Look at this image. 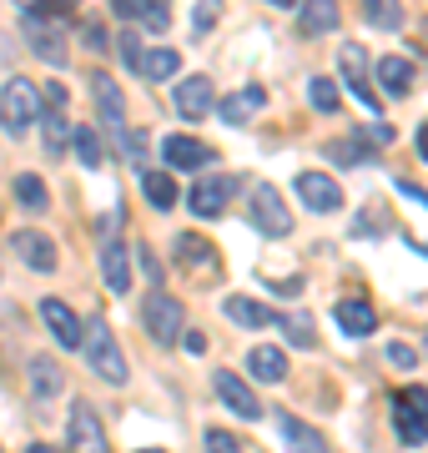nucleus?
I'll list each match as a JSON object with an SVG mask.
<instances>
[{
    "instance_id": "1",
    "label": "nucleus",
    "mask_w": 428,
    "mask_h": 453,
    "mask_svg": "<svg viewBox=\"0 0 428 453\" xmlns=\"http://www.w3.org/2000/svg\"><path fill=\"white\" fill-rule=\"evenodd\" d=\"M81 353H86V363H91V372H96L101 383H116V388L126 383V357L116 348L106 318H91V323L81 327Z\"/></svg>"
},
{
    "instance_id": "2",
    "label": "nucleus",
    "mask_w": 428,
    "mask_h": 453,
    "mask_svg": "<svg viewBox=\"0 0 428 453\" xmlns=\"http://www.w3.org/2000/svg\"><path fill=\"white\" fill-rule=\"evenodd\" d=\"M35 121H41V86L26 81V76H11L0 91V127L11 136H26Z\"/></svg>"
},
{
    "instance_id": "3",
    "label": "nucleus",
    "mask_w": 428,
    "mask_h": 453,
    "mask_svg": "<svg viewBox=\"0 0 428 453\" xmlns=\"http://www.w3.org/2000/svg\"><path fill=\"white\" fill-rule=\"evenodd\" d=\"M394 428H398V443H428V388H403L394 398Z\"/></svg>"
},
{
    "instance_id": "4",
    "label": "nucleus",
    "mask_w": 428,
    "mask_h": 453,
    "mask_svg": "<svg viewBox=\"0 0 428 453\" xmlns=\"http://www.w3.org/2000/svg\"><path fill=\"white\" fill-rule=\"evenodd\" d=\"M248 217H252L257 232H267V237H287V232H293V211H287V202H282V192L272 181H257V187H252Z\"/></svg>"
},
{
    "instance_id": "5",
    "label": "nucleus",
    "mask_w": 428,
    "mask_h": 453,
    "mask_svg": "<svg viewBox=\"0 0 428 453\" xmlns=\"http://www.w3.org/2000/svg\"><path fill=\"white\" fill-rule=\"evenodd\" d=\"M141 318H147V333L157 338V348H177L181 327H187V308H181L172 292H151Z\"/></svg>"
},
{
    "instance_id": "6",
    "label": "nucleus",
    "mask_w": 428,
    "mask_h": 453,
    "mask_svg": "<svg viewBox=\"0 0 428 453\" xmlns=\"http://www.w3.org/2000/svg\"><path fill=\"white\" fill-rule=\"evenodd\" d=\"M26 41H31V50H35L46 65H66V61H71L66 26H56V20L35 16V11H26Z\"/></svg>"
},
{
    "instance_id": "7",
    "label": "nucleus",
    "mask_w": 428,
    "mask_h": 453,
    "mask_svg": "<svg viewBox=\"0 0 428 453\" xmlns=\"http://www.w3.org/2000/svg\"><path fill=\"white\" fill-rule=\"evenodd\" d=\"M212 388H217V398H222V403L232 408V413H237V418H248V423H257L263 418V398H257V393L248 388V383H242V378H237V372H217L212 378Z\"/></svg>"
},
{
    "instance_id": "8",
    "label": "nucleus",
    "mask_w": 428,
    "mask_h": 453,
    "mask_svg": "<svg viewBox=\"0 0 428 453\" xmlns=\"http://www.w3.org/2000/svg\"><path fill=\"white\" fill-rule=\"evenodd\" d=\"M66 443L71 449H81V453H106L111 443H106V428H101L96 418V408L91 403H76V413H71L66 423Z\"/></svg>"
},
{
    "instance_id": "9",
    "label": "nucleus",
    "mask_w": 428,
    "mask_h": 453,
    "mask_svg": "<svg viewBox=\"0 0 428 453\" xmlns=\"http://www.w3.org/2000/svg\"><path fill=\"white\" fill-rule=\"evenodd\" d=\"M232 196H237V181H232V177H202L187 202H192L197 217H222V211L232 207Z\"/></svg>"
},
{
    "instance_id": "10",
    "label": "nucleus",
    "mask_w": 428,
    "mask_h": 453,
    "mask_svg": "<svg viewBox=\"0 0 428 453\" xmlns=\"http://www.w3.org/2000/svg\"><path fill=\"white\" fill-rule=\"evenodd\" d=\"M297 196H302L313 211H323V217L343 207V187H338L328 172H302V177H297Z\"/></svg>"
},
{
    "instance_id": "11",
    "label": "nucleus",
    "mask_w": 428,
    "mask_h": 453,
    "mask_svg": "<svg viewBox=\"0 0 428 453\" xmlns=\"http://www.w3.org/2000/svg\"><path fill=\"white\" fill-rule=\"evenodd\" d=\"M263 106H267V91H263V86H242V91H232L227 101H217L212 111L222 116L227 127H248L252 116L263 111Z\"/></svg>"
},
{
    "instance_id": "12",
    "label": "nucleus",
    "mask_w": 428,
    "mask_h": 453,
    "mask_svg": "<svg viewBox=\"0 0 428 453\" xmlns=\"http://www.w3.org/2000/svg\"><path fill=\"white\" fill-rule=\"evenodd\" d=\"M11 247H16L20 252V262H26V267H35V273H56V242H50L46 232H31V226H26V232H16V237H11Z\"/></svg>"
},
{
    "instance_id": "13",
    "label": "nucleus",
    "mask_w": 428,
    "mask_h": 453,
    "mask_svg": "<svg viewBox=\"0 0 428 453\" xmlns=\"http://www.w3.org/2000/svg\"><path fill=\"white\" fill-rule=\"evenodd\" d=\"M41 318H46L50 338L61 342V348H71V353L81 348V323H76V312H71L61 297H46V303H41Z\"/></svg>"
},
{
    "instance_id": "14",
    "label": "nucleus",
    "mask_w": 428,
    "mask_h": 453,
    "mask_svg": "<svg viewBox=\"0 0 428 453\" xmlns=\"http://www.w3.org/2000/svg\"><path fill=\"white\" fill-rule=\"evenodd\" d=\"M332 318H338V327H343L348 338L378 333V312H373V303H363V297H343V303L332 308Z\"/></svg>"
},
{
    "instance_id": "15",
    "label": "nucleus",
    "mask_w": 428,
    "mask_h": 453,
    "mask_svg": "<svg viewBox=\"0 0 428 453\" xmlns=\"http://www.w3.org/2000/svg\"><path fill=\"white\" fill-rule=\"evenodd\" d=\"M212 106H217V96H212V81H207V76H187V81L177 86V111L187 116V121H202Z\"/></svg>"
},
{
    "instance_id": "16",
    "label": "nucleus",
    "mask_w": 428,
    "mask_h": 453,
    "mask_svg": "<svg viewBox=\"0 0 428 453\" xmlns=\"http://www.w3.org/2000/svg\"><path fill=\"white\" fill-rule=\"evenodd\" d=\"M101 277H106V292H132V257L121 242H106L101 247Z\"/></svg>"
},
{
    "instance_id": "17",
    "label": "nucleus",
    "mask_w": 428,
    "mask_h": 453,
    "mask_svg": "<svg viewBox=\"0 0 428 453\" xmlns=\"http://www.w3.org/2000/svg\"><path fill=\"white\" fill-rule=\"evenodd\" d=\"M338 0H302L297 5V26H302V35H328L338 31Z\"/></svg>"
},
{
    "instance_id": "18",
    "label": "nucleus",
    "mask_w": 428,
    "mask_h": 453,
    "mask_svg": "<svg viewBox=\"0 0 428 453\" xmlns=\"http://www.w3.org/2000/svg\"><path fill=\"white\" fill-rule=\"evenodd\" d=\"M248 372L257 378V383H282V378H287V353L272 348V342H257V348L248 353Z\"/></svg>"
},
{
    "instance_id": "19",
    "label": "nucleus",
    "mask_w": 428,
    "mask_h": 453,
    "mask_svg": "<svg viewBox=\"0 0 428 453\" xmlns=\"http://www.w3.org/2000/svg\"><path fill=\"white\" fill-rule=\"evenodd\" d=\"M91 96H96L101 121H106V127H121V116H126V96L116 91V81L106 76V71H96V76H91Z\"/></svg>"
},
{
    "instance_id": "20",
    "label": "nucleus",
    "mask_w": 428,
    "mask_h": 453,
    "mask_svg": "<svg viewBox=\"0 0 428 453\" xmlns=\"http://www.w3.org/2000/svg\"><path fill=\"white\" fill-rule=\"evenodd\" d=\"M162 162L166 166H207L212 162V146L192 142V136H166L162 142Z\"/></svg>"
},
{
    "instance_id": "21",
    "label": "nucleus",
    "mask_w": 428,
    "mask_h": 453,
    "mask_svg": "<svg viewBox=\"0 0 428 453\" xmlns=\"http://www.w3.org/2000/svg\"><path fill=\"white\" fill-rule=\"evenodd\" d=\"M378 86H383V96H409L413 91V61H403V56H383L378 61Z\"/></svg>"
},
{
    "instance_id": "22",
    "label": "nucleus",
    "mask_w": 428,
    "mask_h": 453,
    "mask_svg": "<svg viewBox=\"0 0 428 453\" xmlns=\"http://www.w3.org/2000/svg\"><path fill=\"white\" fill-rule=\"evenodd\" d=\"M222 312H227L237 327H272V323H278V312L263 308V303H252V297H227Z\"/></svg>"
},
{
    "instance_id": "23",
    "label": "nucleus",
    "mask_w": 428,
    "mask_h": 453,
    "mask_svg": "<svg viewBox=\"0 0 428 453\" xmlns=\"http://www.w3.org/2000/svg\"><path fill=\"white\" fill-rule=\"evenodd\" d=\"M61 388H66V372H61V363H56V357H35V363H31V393L46 403V398H56Z\"/></svg>"
},
{
    "instance_id": "24",
    "label": "nucleus",
    "mask_w": 428,
    "mask_h": 453,
    "mask_svg": "<svg viewBox=\"0 0 428 453\" xmlns=\"http://www.w3.org/2000/svg\"><path fill=\"white\" fill-rule=\"evenodd\" d=\"M177 50L172 46H151V50H141V61H136V71L147 76V81H166V76H177Z\"/></svg>"
},
{
    "instance_id": "25",
    "label": "nucleus",
    "mask_w": 428,
    "mask_h": 453,
    "mask_svg": "<svg viewBox=\"0 0 428 453\" xmlns=\"http://www.w3.org/2000/svg\"><path fill=\"white\" fill-rule=\"evenodd\" d=\"M141 192H147V202L157 211L177 207V181H172V172H141Z\"/></svg>"
},
{
    "instance_id": "26",
    "label": "nucleus",
    "mask_w": 428,
    "mask_h": 453,
    "mask_svg": "<svg viewBox=\"0 0 428 453\" xmlns=\"http://www.w3.org/2000/svg\"><path fill=\"white\" fill-rule=\"evenodd\" d=\"M177 262H181V267H212L217 252H212V242H207V237H197V232H181V237H177Z\"/></svg>"
},
{
    "instance_id": "27",
    "label": "nucleus",
    "mask_w": 428,
    "mask_h": 453,
    "mask_svg": "<svg viewBox=\"0 0 428 453\" xmlns=\"http://www.w3.org/2000/svg\"><path fill=\"white\" fill-rule=\"evenodd\" d=\"M363 16L378 31H398L403 26V0H363Z\"/></svg>"
},
{
    "instance_id": "28",
    "label": "nucleus",
    "mask_w": 428,
    "mask_h": 453,
    "mask_svg": "<svg viewBox=\"0 0 428 453\" xmlns=\"http://www.w3.org/2000/svg\"><path fill=\"white\" fill-rule=\"evenodd\" d=\"M16 202H20L26 211H50V192H46V181L31 177V172H26V177H16Z\"/></svg>"
},
{
    "instance_id": "29",
    "label": "nucleus",
    "mask_w": 428,
    "mask_h": 453,
    "mask_svg": "<svg viewBox=\"0 0 428 453\" xmlns=\"http://www.w3.org/2000/svg\"><path fill=\"white\" fill-rule=\"evenodd\" d=\"M71 142H76V157H81V166H91V172H96V166L106 162V151H101L96 127H71Z\"/></svg>"
},
{
    "instance_id": "30",
    "label": "nucleus",
    "mask_w": 428,
    "mask_h": 453,
    "mask_svg": "<svg viewBox=\"0 0 428 453\" xmlns=\"http://www.w3.org/2000/svg\"><path fill=\"white\" fill-rule=\"evenodd\" d=\"M278 428H282V438H287L293 449H323V434H317V428H308V423H297L293 413H282Z\"/></svg>"
},
{
    "instance_id": "31",
    "label": "nucleus",
    "mask_w": 428,
    "mask_h": 453,
    "mask_svg": "<svg viewBox=\"0 0 428 453\" xmlns=\"http://www.w3.org/2000/svg\"><path fill=\"white\" fill-rule=\"evenodd\" d=\"M308 101H313V111L332 116L338 111V81H332V76H313V81H308Z\"/></svg>"
},
{
    "instance_id": "32",
    "label": "nucleus",
    "mask_w": 428,
    "mask_h": 453,
    "mask_svg": "<svg viewBox=\"0 0 428 453\" xmlns=\"http://www.w3.org/2000/svg\"><path fill=\"white\" fill-rule=\"evenodd\" d=\"M35 127H46V146H50V151H61V146H66V136H71L61 106H41V121H35Z\"/></svg>"
},
{
    "instance_id": "33",
    "label": "nucleus",
    "mask_w": 428,
    "mask_h": 453,
    "mask_svg": "<svg viewBox=\"0 0 428 453\" xmlns=\"http://www.w3.org/2000/svg\"><path fill=\"white\" fill-rule=\"evenodd\" d=\"M338 65H343V86H348V91H353V86H368V81H363V71H368L363 46H343V50H338Z\"/></svg>"
},
{
    "instance_id": "34",
    "label": "nucleus",
    "mask_w": 428,
    "mask_h": 453,
    "mask_svg": "<svg viewBox=\"0 0 428 453\" xmlns=\"http://www.w3.org/2000/svg\"><path fill=\"white\" fill-rule=\"evenodd\" d=\"M278 327L287 333L293 348H313V318H308V312H293V318H282Z\"/></svg>"
},
{
    "instance_id": "35",
    "label": "nucleus",
    "mask_w": 428,
    "mask_h": 453,
    "mask_svg": "<svg viewBox=\"0 0 428 453\" xmlns=\"http://www.w3.org/2000/svg\"><path fill=\"white\" fill-rule=\"evenodd\" d=\"M222 20V0H197L192 5V35H207Z\"/></svg>"
},
{
    "instance_id": "36",
    "label": "nucleus",
    "mask_w": 428,
    "mask_h": 453,
    "mask_svg": "<svg viewBox=\"0 0 428 453\" xmlns=\"http://www.w3.org/2000/svg\"><path fill=\"white\" fill-rule=\"evenodd\" d=\"M136 20H141L147 31L162 35L166 26H172V11H166V0H141V16H136Z\"/></svg>"
},
{
    "instance_id": "37",
    "label": "nucleus",
    "mask_w": 428,
    "mask_h": 453,
    "mask_svg": "<svg viewBox=\"0 0 428 453\" xmlns=\"http://www.w3.org/2000/svg\"><path fill=\"white\" fill-rule=\"evenodd\" d=\"M207 449H217V453H237V449H248L237 434H227V428H207Z\"/></svg>"
},
{
    "instance_id": "38",
    "label": "nucleus",
    "mask_w": 428,
    "mask_h": 453,
    "mask_svg": "<svg viewBox=\"0 0 428 453\" xmlns=\"http://www.w3.org/2000/svg\"><path fill=\"white\" fill-rule=\"evenodd\" d=\"M116 50H121V61L136 71V61H141V41H136V35H116Z\"/></svg>"
},
{
    "instance_id": "39",
    "label": "nucleus",
    "mask_w": 428,
    "mask_h": 453,
    "mask_svg": "<svg viewBox=\"0 0 428 453\" xmlns=\"http://www.w3.org/2000/svg\"><path fill=\"white\" fill-rule=\"evenodd\" d=\"M388 363H394V368H413V363H418V353H413L409 342H388Z\"/></svg>"
},
{
    "instance_id": "40",
    "label": "nucleus",
    "mask_w": 428,
    "mask_h": 453,
    "mask_svg": "<svg viewBox=\"0 0 428 453\" xmlns=\"http://www.w3.org/2000/svg\"><path fill=\"white\" fill-rule=\"evenodd\" d=\"M126 151H132L136 162H147V136L141 131H126Z\"/></svg>"
},
{
    "instance_id": "41",
    "label": "nucleus",
    "mask_w": 428,
    "mask_h": 453,
    "mask_svg": "<svg viewBox=\"0 0 428 453\" xmlns=\"http://www.w3.org/2000/svg\"><path fill=\"white\" fill-rule=\"evenodd\" d=\"M181 348H187V353H207V338H202V333H187V327H181Z\"/></svg>"
},
{
    "instance_id": "42",
    "label": "nucleus",
    "mask_w": 428,
    "mask_h": 453,
    "mask_svg": "<svg viewBox=\"0 0 428 453\" xmlns=\"http://www.w3.org/2000/svg\"><path fill=\"white\" fill-rule=\"evenodd\" d=\"M363 136H368V142H373V146H388V142H394V131L383 127V121H373V127L363 131Z\"/></svg>"
},
{
    "instance_id": "43",
    "label": "nucleus",
    "mask_w": 428,
    "mask_h": 453,
    "mask_svg": "<svg viewBox=\"0 0 428 453\" xmlns=\"http://www.w3.org/2000/svg\"><path fill=\"white\" fill-rule=\"evenodd\" d=\"M111 5H116V16H126V20L141 16V0H111Z\"/></svg>"
},
{
    "instance_id": "44",
    "label": "nucleus",
    "mask_w": 428,
    "mask_h": 453,
    "mask_svg": "<svg viewBox=\"0 0 428 453\" xmlns=\"http://www.w3.org/2000/svg\"><path fill=\"white\" fill-rule=\"evenodd\" d=\"M141 267H147V277H151V282H162V262L151 257V252H141Z\"/></svg>"
},
{
    "instance_id": "45",
    "label": "nucleus",
    "mask_w": 428,
    "mask_h": 453,
    "mask_svg": "<svg viewBox=\"0 0 428 453\" xmlns=\"http://www.w3.org/2000/svg\"><path fill=\"white\" fill-rule=\"evenodd\" d=\"M86 41H91V50H106V31L101 26H86Z\"/></svg>"
},
{
    "instance_id": "46",
    "label": "nucleus",
    "mask_w": 428,
    "mask_h": 453,
    "mask_svg": "<svg viewBox=\"0 0 428 453\" xmlns=\"http://www.w3.org/2000/svg\"><path fill=\"white\" fill-rule=\"evenodd\" d=\"M16 56V46H11V35H0V61H11Z\"/></svg>"
},
{
    "instance_id": "47",
    "label": "nucleus",
    "mask_w": 428,
    "mask_h": 453,
    "mask_svg": "<svg viewBox=\"0 0 428 453\" xmlns=\"http://www.w3.org/2000/svg\"><path fill=\"white\" fill-rule=\"evenodd\" d=\"M418 151H424V162H428V121L418 127Z\"/></svg>"
},
{
    "instance_id": "48",
    "label": "nucleus",
    "mask_w": 428,
    "mask_h": 453,
    "mask_svg": "<svg viewBox=\"0 0 428 453\" xmlns=\"http://www.w3.org/2000/svg\"><path fill=\"white\" fill-rule=\"evenodd\" d=\"M267 5H278V11H287V5H297V0H267Z\"/></svg>"
}]
</instances>
